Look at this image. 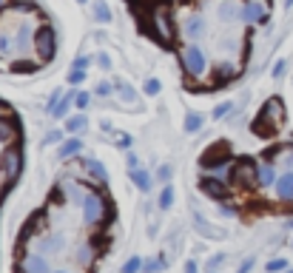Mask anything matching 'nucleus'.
<instances>
[{"label":"nucleus","instance_id":"obj_1","mask_svg":"<svg viewBox=\"0 0 293 273\" xmlns=\"http://www.w3.org/2000/svg\"><path fill=\"white\" fill-rule=\"evenodd\" d=\"M282 100L279 97H271V100L265 103L262 108V117H259L256 122H253V131H259V134H271V131L279 128V122H282Z\"/></svg>","mask_w":293,"mask_h":273},{"label":"nucleus","instance_id":"obj_2","mask_svg":"<svg viewBox=\"0 0 293 273\" xmlns=\"http://www.w3.org/2000/svg\"><path fill=\"white\" fill-rule=\"evenodd\" d=\"M83 216H86L88 225H100L108 216V202L100 194H86V199H83Z\"/></svg>","mask_w":293,"mask_h":273},{"label":"nucleus","instance_id":"obj_3","mask_svg":"<svg viewBox=\"0 0 293 273\" xmlns=\"http://www.w3.org/2000/svg\"><path fill=\"white\" fill-rule=\"evenodd\" d=\"M242 17H245V23H259V26H265L268 17H271V6H268V0H245Z\"/></svg>","mask_w":293,"mask_h":273},{"label":"nucleus","instance_id":"obj_4","mask_svg":"<svg viewBox=\"0 0 293 273\" xmlns=\"http://www.w3.org/2000/svg\"><path fill=\"white\" fill-rule=\"evenodd\" d=\"M182 63H185V69L193 77H200V74L205 72V54H202L200 46H185V49H182Z\"/></svg>","mask_w":293,"mask_h":273},{"label":"nucleus","instance_id":"obj_5","mask_svg":"<svg viewBox=\"0 0 293 273\" xmlns=\"http://www.w3.org/2000/svg\"><path fill=\"white\" fill-rule=\"evenodd\" d=\"M20 168H23L20 151H17V148H9V151L3 154V162H0V174H3V180L12 182L17 174H20Z\"/></svg>","mask_w":293,"mask_h":273},{"label":"nucleus","instance_id":"obj_6","mask_svg":"<svg viewBox=\"0 0 293 273\" xmlns=\"http://www.w3.org/2000/svg\"><path fill=\"white\" fill-rule=\"evenodd\" d=\"M37 51H40V60H51L54 57V31L49 26L37 31Z\"/></svg>","mask_w":293,"mask_h":273},{"label":"nucleus","instance_id":"obj_7","mask_svg":"<svg viewBox=\"0 0 293 273\" xmlns=\"http://www.w3.org/2000/svg\"><path fill=\"white\" fill-rule=\"evenodd\" d=\"M182 31H185L188 40H200L205 35V17L202 15H188L185 23H182Z\"/></svg>","mask_w":293,"mask_h":273},{"label":"nucleus","instance_id":"obj_8","mask_svg":"<svg viewBox=\"0 0 293 273\" xmlns=\"http://www.w3.org/2000/svg\"><path fill=\"white\" fill-rule=\"evenodd\" d=\"M273 191H276V199L290 202V199H293V171H285V174H282V177L276 180V185H273Z\"/></svg>","mask_w":293,"mask_h":273},{"label":"nucleus","instance_id":"obj_9","mask_svg":"<svg viewBox=\"0 0 293 273\" xmlns=\"http://www.w3.org/2000/svg\"><path fill=\"white\" fill-rule=\"evenodd\" d=\"M20 273H49V265H46V259H43V256L31 253L29 259H23Z\"/></svg>","mask_w":293,"mask_h":273},{"label":"nucleus","instance_id":"obj_10","mask_svg":"<svg viewBox=\"0 0 293 273\" xmlns=\"http://www.w3.org/2000/svg\"><path fill=\"white\" fill-rule=\"evenodd\" d=\"M256 182H259L262 188L276 185V171H273V162H265V165H259V171H256Z\"/></svg>","mask_w":293,"mask_h":273},{"label":"nucleus","instance_id":"obj_11","mask_svg":"<svg viewBox=\"0 0 293 273\" xmlns=\"http://www.w3.org/2000/svg\"><path fill=\"white\" fill-rule=\"evenodd\" d=\"M29 40H31V23H20V29H17V37H15L17 51H20V54H26V51H29Z\"/></svg>","mask_w":293,"mask_h":273},{"label":"nucleus","instance_id":"obj_12","mask_svg":"<svg viewBox=\"0 0 293 273\" xmlns=\"http://www.w3.org/2000/svg\"><path fill=\"white\" fill-rule=\"evenodd\" d=\"M15 134H17L15 122L9 120V117H3V114H0V143H6V140H12Z\"/></svg>","mask_w":293,"mask_h":273},{"label":"nucleus","instance_id":"obj_13","mask_svg":"<svg viewBox=\"0 0 293 273\" xmlns=\"http://www.w3.org/2000/svg\"><path fill=\"white\" fill-rule=\"evenodd\" d=\"M202 191H205V194H211V196H216V199H222V196H225V188H222L219 180H214V177H211V180H202Z\"/></svg>","mask_w":293,"mask_h":273},{"label":"nucleus","instance_id":"obj_14","mask_svg":"<svg viewBox=\"0 0 293 273\" xmlns=\"http://www.w3.org/2000/svg\"><path fill=\"white\" fill-rule=\"evenodd\" d=\"M273 157H279V162H282L287 171H293V145H285V148L273 151Z\"/></svg>","mask_w":293,"mask_h":273},{"label":"nucleus","instance_id":"obj_15","mask_svg":"<svg viewBox=\"0 0 293 273\" xmlns=\"http://www.w3.org/2000/svg\"><path fill=\"white\" fill-rule=\"evenodd\" d=\"M86 168H88V174L91 177H97L100 182H108V174H106V168L97 162V159H86Z\"/></svg>","mask_w":293,"mask_h":273},{"label":"nucleus","instance_id":"obj_16","mask_svg":"<svg viewBox=\"0 0 293 273\" xmlns=\"http://www.w3.org/2000/svg\"><path fill=\"white\" fill-rule=\"evenodd\" d=\"M74 100H77V97H74V91H72V94H69V97H63V100H60V103H57V106L51 108V117H63V114H66V111H69V106H72V103H74Z\"/></svg>","mask_w":293,"mask_h":273},{"label":"nucleus","instance_id":"obj_17","mask_svg":"<svg viewBox=\"0 0 293 273\" xmlns=\"http://www.w3.org/2000/svg\"><path fill=\"white\" fill-rule=\"evenodd\" d=\"M94 17H97L100 23H108V20H111V12H108V6L103 3V0H97V3H94Z\"/></svg>","mask_w":293,"mask_h":273},{"label":"nucleus","instance_id":"obj_18","mask_svg":"<svg viewBox=\"0 0 293 273\" xmlns=\"http://www.w3.org/2000/svg\"><path fill=\"white\" fill-rule=\"evenodd\" d=\"M80 148H83V143L80 140H69V143L60 148V159H66V157H72V154H77Z\"/></svg>","mask_w":293,"mask_h":273},{"label":"nucleus","instance_id":"obj_19","mask_svg":"<svg viewBox=\"0 0 293 273\" xmlns=\"http://www.w3.org/2000/svg\"><path fill=\"white\" fill-rule=\"evenodd\" d=\"M66 128L72 131V134H74V131H83V128H86V117H83V114H77V117H72V120L66 122Z\"/></svg>","mask_w":293,"mask_h":273},{"label":"nucleus","instance_id":"obj_20","mask_svg":"<svg viewBox=\"0 0 293 273\" xmlns=\"http://www.w3.org/2000/svg\"><path fill=\"white\" fill-rule=\"evenodd\" d=\"M131 177H134V182H137L140 188H143V191H148V188H151V177H148L145 171H134Z\"/></svg>","mask_w":293,"mask_h":273},{"label":"nucleus","instance_id":"obj_21","mask_svg":"<svg viewBox=\"0 0 293 273\" xmlns=\"http://www.w3.org/2000/svg\"><path fill=\"white\" fill-rule=\"evenodd\" d=\"M202 128V117L200 114H188L185 117V131H200Z\"/></svg>","mask_w":293,"mask_h":273},{"label":"nucleus","instance_id":"obj_22","mask_svg":"<svg viewBox=\"0 0 293 273\" xmlns=\"http://www.w3.org/2000/svg\"><path fill=\"white\" fill-rule=\"evenodd\" d=\"M171 202H174V188L165 185L162 194H159V205H162V208H171Z\"/></svg>","mask_w":293,"mask_h":273},{"label":"nucleus","instance_id":"obj_23","mask_svg":"<svg viewBox=\"0 0 293 273\" xmlns=\"http://www.w3.org/2000/svg\"><path fill=\"white\" fill-rule=\"evenodd\" d=\"M12 37L9 35H0V57H6V54H12Z\"/></svg>","mask_w":293,"mask_h":273},{"label":"nucleus","instance_id":"obj_24","mask_svg":"<svg viewBox=\"0 0 293 273\" xmlns=\"http://www.w3.org/2000/svg\"><path fill=\"white\" fill-rule=\"evenodd\" d=\"M83 80H86V69H72V72H69V83H72V86H77Z\"/></svg>","mask_w":293,"mask_h":273},{"label":"nucleus","instance_id":"obj_25","mask_svg":"<svg viewBox=\"0 0 293 273\" xmlns=\"http://www.w3.org/2000/svg\"><path fill=\"white\" fill-rule=\"evenodd\" d=\"M140 267H143V259H128L125 267H122V273H137Z\"/></svg>","mask_w":293,"mask_h":273},{"label":"nucleus","instance_id":"obj_26","mask_svg":"<svg viewBox=\"0 0 293 273\" xmlns=\"http://www.w3.org/2000/svg\"><path fill=\"white\" fill-rule=\"evenodd\" d=\"M120 91H122V100H128V103H134V100H137L134 88H131L128 83H122V86H120Z\"/></svg>","mask_w":293,"mask_h":273},{"label":"nucleus","instance_id":"obj_27","mask_svg":"<svg viewBox=\"0 0 293 273\" xmlns=\"http://www.w3.org/2000/svg\"><path fill=\"white\" fill-rule=\"evenodd\" d=\"M285 267H287V262H285V259H271V262H268V270H271V273L285 270Z\"/></svg>","mask_w":293,"mask_h":273},{"label":"nucleus","instance_id":"obj_28","mask_svg":"<svg viewBox=\"0 0 293 273\" xmlns=\"http://www.w3.org/2000/svg\"><path fill=\"white\" fill-rule=\"evenodd\" d=\"M145 94L157 97V94H159V80H148V83H145Z\"/></svg>","mask_w":293,"mask_h":273},{"label":"nucleus","instance_id":"obj_29","mask_svg":"<svg viewBox=\"0 0 293 273\" xmlns=\"http://www.w3.org/2000/svg\"><path fill=\"white\" fill-rule=\"evenodd\" d=\"M231 108H234L231 103H222V106H216V108H214V117H216V120H222V117H225V114L231 111Z\"/></svg>","mask_w":293,"mask_h":273},{"label":"nucleus","instance_id":"obj_30","mask_svg":"<svg viewBox=\"0 0 293 273\" xmlns=\"http://www.w3.org/2000/svg\"><path fill=\"white\" fill-rule=\"evenodd\" d=\"M157 177H159V180H162V182H168V180H171V165H159Z\"/></svg>","mask_w":293,"mask_h":273},{"label":"nucleus","instance_id":"obj_31","mask_svg":"<svg viewBox=\"0 0 293 273\" xmlns=\"http://www.w3.org/2000/svg\"><path fill=\"white\" fill-rule=\"evenodd\" d=\"M165 265V262H162V259H154V262H145V265H143V270H159V267H162Z\"/></svg>","mask_w":293,"mask_h":273},{"label":"nucleus","instance_id":"obj_32","mask_svg":"<svg viewBox=\"0 0 293 273\" xmlns=\"http://www.w3.org/2000/svg\"><path fill=\"white\" fill-rule=\"evenodd\" d=\"M97 63H100L103 69H111V57H108L106 51H100V54H97Z\"/></svg>","mask_w":293,"mask_h":273},{"label":"nucleus","instance_id":"obj_33","mask_svg":"<svg viewBox=\"0 0 293 273\" xmlns=\"http://www.w3.org/2000/svg\"><path fill=\"white\" fill-rule=\"evenodd\" d=\"M77 259H80V262H83V265H86L88 259H91V251H88V248H80V253H77Z\"/></svg>","mask_w":293,"mask_h":273},{"label":"nucleus","instance_id":"obj_34","mask_svg":"<svg viewBox=\"0 0 293 273\" xmlns=\"http://www.w3.org/2000/svg\"><path fill=\"white\" fill-rule=\"evenodd\" d=\"M285 74V60H279L276 65H273V77H282Z\"/></svg>","mask_w":293,"mask_h":273},{"label":"nucleus","instance_id":"obj_35","mask_svg":"<svg viewBox=\"0 0 293 273\" xmlns=\"http://www.w3.org/2000/svg\"><path fill=\"white\" fill-rule=\"evenodd\" d=\"M74 103H77V108H86L88 106V94H77V100Z\"/></svg>","mask_w":293,"mask_h":273},{"label":"nucleus","instance_id":"obj_36","mask_svg":"<svg viewBox=\"0 0 293 273\" xmlns=\"http://www.w3.org/2000/svg\"><path fill=\"white\" fill-rule=\"evenodd\" d=\"M97 94H100V97H106V94H111V86H108V83H100V86H97Z\"/></svg>","mask_w":293,"mask_h":273},{"label":"nucleus","instance_id":"obj_37","mask_svg":"<svg viewBox=\"0 0 293 273\" xmlns=\"http://www.w3.org/2000/svg\"><path fill=\"white\" fill-rule=\"evenodd\" d=\"M250 267H253V259H245V262H242V267H239V273H248Z\"/></svg>","mask_w":293,"mask_h":273},{"label":"nucleus","instance_id":"obj_38","mask_svg":"<svg viewBox=\"0 0 293 273\" xmlns=\"http://www.w3.org/2000/svg\"><path fill=\"white\" fill-rule=\"evenodd\" d=\"M86 65H88V57H77V63H74L72 69H86Z\"/></svg>","mask_w":293,"mask_h":273},{"label":"nucleus","instance_id":"obj_39","mask_svg":"<svg viewBox=\"0 0 293 273\" xmlns=\"http://www.w3.org/2000/svg\"><path fill=\"white\" fill-rule=\"evenodd\" d=\"M60 136H63V131H51V134H49V143H60Z\"/></svg>","mask_w":293,"mask_h":273},{"label":"nucleus","instance_id":"obj_40","mask_svg":"<svg viewBox=\"0 0 293 273\" xmlns=\"http://www.w3.org/2000/svg\"><path fill=\"white\" fill-rule=\"evenodd\" d=\"M185 273H197V265H193V262H188V265H185Z\"/></svg>","mask_w":293,"mask_h":273},{"label":"nucleus","instance_id":"obj_41","mask_svg":"<svg viewBox=\"0 0 293 273\" xmlns=\"http://www.w3.org/2000/svg\"><path fill=\"white\" fill-rule=\"evenodd\" d=\"M285 6H293V0H285Z\"/></svg>","mask_w":293,"mask_h":273},{"label":"nucleus","instance_id":"obj_42","mask_svg":"<svg viewBox=\"0 0 293 273\" xmlns=\"http://www.w3.org/2000/svg\"><path fill=\"white\" fill-rule=\"evenodd\" d=\"M6 3H9V0H0V6H6Z\"/></svg>","mask_w":293,"mask_h":273},{"label":"nucleus","instance_id":"obj_43","mask_svg":"<svg viewBox=\"0 0 293 273\" xmlns=\"http://www.w3.org/2000/svg\"><path fill=\"white\" fill-rule=\"evenodd\" d=\"M287 273H293V270H287Z\"/></svg>","mask_w":293,"mask_h":273},{"label":"nucleus","instance_id":"obj_44","mask_svg":"<svg viewBox=\"0 0 293 273\" xmlns=\"http://www.w3.org/2000/svg\"><path fill=\"white\" fill-rule=\"evenodd\" d=\"M80 3H83V0H80Z\"/></svg>","mask_w":293,"mask_h":273}]
</instances>
